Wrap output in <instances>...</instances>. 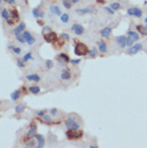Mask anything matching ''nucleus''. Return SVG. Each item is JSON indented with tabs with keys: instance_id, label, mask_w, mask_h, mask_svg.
Masks as SVG:
<instances>
[{
	"instance_id": "obj_1",
	"label": "nucleus",
	"mask_w": 147,
	"mask_h": 148,
	"mask_svg": "<svg viewBox=\"0 0 147 148\" xmlns=\"http://www.w3.org/2000/svg\"><path fill=\"white\" fill-rule=\"evenodd\" d=\"M76 44H75V47H74V54L76 56H78V57H81V56H86L88 54V47L86 44H84L82 42H80V41H75Z\"/></svg>"
},
{
	"instance_id": "obj_2",
	"label": "nucleus",
	"mask_w": 147,
	"mask_h": 148,
	"mask_svg": "<svg viewBox=\"0 0 147 148\" xmlns=\"http://www.w3.org/2000/svg\"><path fill=\"white\" fill-rule=\"evenodd\" d=\"M65 125H66V128L68 130H77V129H81V125L73 118V117H68L65 121Z\"/></svg>"
},
{
	"instance_id": "obj_3",
	"label": "nucleus",
	"mask_w": 147,
	"mask_h": 148,
	"mask_svg": "<svg viewBox=\"0 0 147 148\" xmlns=\"http://www.w3.org/2000/svg\"><path fill=\"white\" fill-rule=\"evenodd\" d=\"M66 136L68 137L69 140H80L82 139L83 136V131L81 129H77V130H68L66 132Z\"/></svg>"
},
{
	"instance_id": "obj_4",
	"label": "nucleus",
	"mask_w": 147,
	"mask_h": 148,
	"mask_svg": "<svg viewBox=\"0 0 147 148\" xmlns=\"http://www.w3.org/2000/svg\"><path fill=\"white\" fill-rule=\"evenodd\" d=\"M29 130L27 131V133H26L25 137H24V141L27 142L29 140H32L33 137H35V134H36V125L34 124V122H32V124L30 125L29 127Z\"/></svg>"
},
{
	"instance_id": "obj_5",
	"label": "nucleus",
	"mask_w": 147,
	"mask_h": 148,
	"mask_svg": "<svg viewBox=\"0 0 147 148\" xmlns=\"http://www.w3.org/2000/svg\"><path fill=\"white\" fill-rule=\"evenodd\" d=\"M43 39L47 43H53L58 39V37H57V33L55 31H50V32L43 33Z\"/></svg>"
},
{
	"instance_id": "obj_6",
	"label": "nucleus",
	"mask_w": 147,
	"mask_h": 148,
	"mask_svg": "<svg viewBox=\"0 0 147 148\" xmlns=\"http://www.w3.org/2000/svg\"><path fill=\"white\" fill-rule=\"evenodd\" d=\"M127 14L129 16H135V17H142L143 15V11L139 8H135V7H132V8H129L127 10Z\"/></svg>"
},
{
	"instance_id": "obj_7",
	"label": "nucleus",
	"mask_w": 147,
	"mask_h": 148,
	"mask_svg": "<svg viewBox=\"0 0 147 148\" xmlns=\"http://www.w3.org/2000/svg\"><path fill=\"white\" fill-rule=\"evenodd\" d=\"M56 59H57V61H58V62H59L60 64H62V65H67V63L70 62V57H69V56H68L67 54H65V53L59 54V55L56 57Z\"/></svg>"
},
{
	"instance_id": "obj_8",
	"label": "nucleus",
	"mask_w": 147,
	"mask_h": 148,
	"mask_svg": "<svg viewBox=\"0 0 147 148\" xmlns=\"http://www.w3.org/2000/svg\"><path fill=\"white\" fill-rule=\"evenodd\" d=\"M71 30L76 35H82V34H84V32H85V29H84V27L80 24H73L71 26Z\"/></svg>"
},
{
	"instance_id": "obj_9",
	"label": "nucleus",
	"mask_w": 147,
	"mask_h": 148,
	"mask_svg": "<svg viewBox=\"0 0 147 148\" xmlns=\"http://www.w3.org/2000/svg\"><path fill=\"white\" fill-rule=\"evenodd\" d=\"M76 14L78 15H81V16H83V15H85V14H92L96 12V9L92 8V7H87V8H84V9H77L76 10Z\"/></svg>"
},
{
	"instance_id": "obj_10",
	"label": "nucleus",
	"mask_w": 147,
	"mask_h": 148,
	"mask_svg": "<svg viewBox=\"0 0 147 148\" xmlns=\"http://www.w3.org/2000/svg\"><path fill=\"white\" fill-rule=\"evenodd\" d=\"M71 77H72V73H71L70 69L65 68L60 71V78L62 80H70Z\"/></svg>"
},
{
	"instance_id": "obj_11",
	"label": "nucleus",
	"mask_w": 147,
	"mask_h": 148,
	"mask_svg": "<svg viewBox=\"0 0 147 148\" xmlns=\"http://www.w3.org/2000/svg\"><path fill=\"white\" fill-rule=\"evenodd\" d=\"M127 39L128 37H126V35H118V37H116V39H115V41H116V43L119 45V47H126L127 46Z\"/></svg>"
},
{
	"instance_id": "obj_12",
	"label": "nucleus",
	"mask_w": 147,
	"mask_h": 148,
	"mask_svg": "<svg viewBox=\"0 0 147 148\" xmlns=\"http://www.w3.org/2000/svg\"><path fill=\"white\" fill-rule=\"evenodd\" d=\"M23 35H24V38L26 40V43H27L28 45H33L35 43V39L31 35V33L29 31H23Z\"/></svg>"
},
{
	"instance_id": "obj_13",
	"label": "nucleus",
	"mask_w": 147,
	"mask_h": 148,
	"mask_svg": "<svg viewBox=\"0 0 147 148\" xmlns=\"http://www.w3.org/2000/svg\"><path fill=\"white\" fill-rule=\"evenodd\" d=\"M142 48H143V45H142L141 43L135 44V45H132V46H130V47H129V49H128V54H130V55H135L138 52L142 50Z\"/></svg>"
},
{
	"instance_id": "obj_14",
	"label": "nucleus",
	"mask_w": 147,
	"mask_h": 148,
	"mask_svg": "<svg viewBox=\"0 0 147 148\" xmlns=\"http://www.w3.org/2000/svg\"><path fill=\"white\" fill-rule=\"evenodd\" d=\"M98 50L102 54L107 53V44L105 41H103V40L98 41Z\"/></svg>"
},
{
	"instance_id": "obj_15",
	"label": "nucleus",
	"mask_w": 147,
	"mask_h": 148,
	"mask_svg": "<svg viewBox=\"0 0 147 148\" xmlns=\"http://www.w3.org/2000/svg\"><path fill=\"white\" fill-rule=\"evenodd\" d=\"M35 140H36V142H38V144H36V147H38V148L44 147V145H45V139H44L43 135H41V134H35Z\"/></svg>"
},
{
	"instance_id": "obj_16",
	"label": "nucleus",
	"mask_w": 147,
	"mask_h": 148,
	"mask_svg": "<svg viewBox=\"0 0 147 148\" xmlns=\"http://www.w3.org/2000/svg\"><path fill=\"white\" fill-rule=\"evenodd\" d=\"M10 18L13 19L14 22H18L19 20V13H18V10L17 9H12L10 11Z\"/></svg>"
},
{
	"instance_id": "obj_17",
	"label": "nucleus",
	"mask_w": 147,
	"mask_h": 148,
	"mask_svg": "<svg viewBox=\"0 0 147 148\" xmlns=\"http://www.w3.org/2000/svg\"><path fill=\"white\" fill-rule=\"evenodd\" d=\"M101 37L103 39H106V38H109L111 37V34H112V28L111 27H105V28H103L101 30Z\"/></svg>"
},
{
	"instance_id": "obj_18",
	"label": "nucleus",
	"mask_w": 147,
	"mask_h": 148,
	"mask_svg": "<svg viewBox=\"0 0 147 148\" xmlns=\"http://www.w3.org/2000/svg\"><path fill=\"white\" fill-rule=\"evenodd\" d=\"M26 79L29 80V82H35V83H39V82L41 80V77L39 74H29L26 76Z\"/></svg>"
},
{
	"instance_id": "obj_19",
	"label": "nucleus",
	"mask_w": 147,
	"mask_h": 148,
	"mask_svg": "<svg viewBox=\"0 0 147 148\" xmlns=\"http://www.w3.org/2000/svg\"><path fill=\"white\" fill-rule=\"evenodd\" d=\"M25 30V23H19V25H17L16 27L13 29V34H18V33H22Z\"/></svg>"
},
{
	"instance_id": "obj_20",
	"label": "nucleus",
	"mask_w": 147,
	"mask_h": 148,
	"mask_svg": "<svg viewBox=\"0 0 147 148\" xmlns=\"http://www.w3.org/2000/svg\"><path fill=\"white\" fill-rule=\"evenodd\" d=\"M32 15L35 18H44V12L39 10L38 8H35L32 10Z\"/></svg>"
},
{
	"instance_id": "obj_21",
	"label": "nucleus",
	"mask_w": 147,
	"mask_h": 148,
	"mask_svg": "<svg viewBox=\"0 0 147 148\" xmlns=\"http://www.w3.org/2000/svg\"><path fill=\"white\" fill-rule=\"evenodd\" d=\"M50 11H51V13L56 14V15H58V16H60V15L62 14L61 11H60V8L58 6H51L50 7Z\"/></svg>"
},
{
	"instance_id": "obj_22",
	"label": "nucleus",
	"mask_w": 147,
	"mask_h": 148,
	"mask_svg": "<svg viewBox=\"0 0 147 148\" xmlns=\"http://www.w3.org/2000/svg\"><path fill=\"white\" fill-rule=\"evenodd\" d=\"M20 95H22V92H20V90H19V89L14 90L13 92L11 93V99H12L13 101H18L19 98H20Z\"/></svg>"
},
{
	"instance_id": "obj_23",
	"label": "nucleus",
	"mask_w": 147,
	"mask_h": 148,
	"mask_svg": "<svg viewBox=\"0 0 147 148\" xmlns=\"http://www.w3.org/2000/svg\"><path fill=\"white\" fill-rule=\"evenodd\" d=\"M53 44H54V47H55L56 49H59V48H61V47L65 45V40L61 39V38H60V40L57 39L55 42H53Z\"/></svg>"
},
{
	"instance_id": "obj_24",
	"label": "nucleus",
	"mask_w": 147,
	"mask_h": 148,
	"mask_svg": "<svg viewBox=\"0 0 147 148\" xmlns=\"http://www.w3.org/2000/svg\"><path fill=\"white\" fill-rule=\"evenodd\" d=\"M136 30H138V32L141 34L147 35V29L144 25H136Z\"/></svg>"
},
{
	"instance_id": "obj_25",
	"label": "nucleus",
	"mask_w": 147,
	"mask_h": 148,
	"mask_svg": "<svg viewBox=\"0 0 147 148\" xmlns=\"http://www.w3.org/2000/svg\"><path fill=\"white\" fill-rule=\"evenodd\" d=\"M128 35L133 41H139L140 40V34L138 32H135V31H132V30H130V31L128 32Z\"/></svg>"
},
{
	"instance_id": "obj_26",
	"label": "nucleus",
	"mask_w": 147,
	"mask_h": 148,
	"mask_svg": "<svg viewBox=\"0 0 147 148\" xmlns=\"http://www.w3.org/2000/svg\"><path fill=\"white\" fill-rule=\"evenodd\" d=\"M87 56H88L89 58H96L97 56H98V49H96V48H91V49H89V50H88Z\"/></svg>"
},
{
	"instance_id": "obj_27",
	"label": "nucleus",
	"mask_w": 147,
	"mask_h": 148,
	"mask_svg": "<svg viewBox=\"0 0 147 148\" xmlns=\"http://www.w3.org/2000/svg\"><path fill=\"white\" fill-rule=\"evenodd\" d=\"M28 90L33 95H38V93H40V91H41L39 86H30V87L28 88Z\"/></svg>"
},
{
	"instance_id": "obj_28",
	"label": "nucleus",
	"mask_w": 147,
	"mask_h": 148,
	"mask_svg": "<svg viewBox=\"0 0 147 148\" xmlns=\"http://www.w3.org/2000/svg\"><path fill=\"white\" fill-rule=\"evenodd\" d=\"M1 17L4 19V20H7L10 18V13L8 11V9L7 8H3L2 9V11H1Z\"/></svg>"
},
{
	"instance_id": "obj_29",
	"label": "nucleus",
	"mask_w": 147,
	"mask_h": 148,
	"mask_svg": "<svg viewBox=\"0 0 147 148\" xmlns=\"http://www.w3.org/2000/svg\"><path fill=\"white\" fill-rule=\"evenodd\" d=\"M15 113H23V112L26 110V105L25 104H18V105H16L15 106Z\"/></svg>"
},
{
	"instance_id": "obj_30",
	"label": "nucleus",
	"mask_w": 147,
	"mask_h": 148,
	"mask_svg": "<svg viewBox=\"0 0 147 148\" xmlns=\"http://www.w3.org/2000/svg\"><path fill=\"white\" fill-rule=\"evenodd\" d=\"M109 7H111L114 11H117V10H120L122 8V6L119 2H112L111 4H109Z\"/></svg>"
},
{
	"instance_id": "obj_31",
	"label": "nucleus",
	"mask_w": 147,
	"mask_h": 148,
	"mask_svg": "<svg viewBox=\"0 0 147 148\" xmlns=\"http://www.w3.org/2000/svg\"><path fill=\"white\" fill-rule=\"evenodd\" d=\"M69 19H70V16H69V14H67V13H62L60 15V20L62 23H65L67 24L68 22H69Z\"/></svg>"
},
{
	"instance_id": "obj_32",
	"label": "nucleus",
	"mask_w": 147,
	"mask_h": 148,
	"mask_svg": "<svg viewBox=\"0 0 147 148\" xmlns=\"http://www.w3.org/2000/svg\"><path fill=\"white\" fill-rule=\"evenodd\" d=\"M42 120H43L45 124H52L53 122V119H52V116L50 115H44V116H42Z\"/></svg>"
},
{
	"instance_id": "obj_33",
	"label": "nucleus",
	"mask_w": 147,
	"mask_h": 148,
	"mask_svg": "<svg viewBox=\"0 0 147 148\" xmlns=\"http://www.w3.org/2000/svg\"><path fill=\"white\" fill-rule=\"evenodd\" d=\"M45 67H46V69H48V70L53 69V67H54V62H53V60H51V59H46V60H45Z\"/></svg>"
},
{
	"instance_id": "obj_34",
	"label": "nucleus",
	"mask_w": 147,
	"mask_h": 148,
	"mask_svg": "<svg viewBox=\"0 0 147 148\" xmlns=\"http://www.w3.org/2000/svg\"><path fill=\"white\" fill-rule=\"evenodd\" d=\"M62 4H64V7L66 9H71L72 8V2H71V0H62Z\"/></svg>"
},
{
	"instance_id": "obj_35",
	"label": "nucleus",
	"mask_w": 147,
	"mask_h": 148,
	"mask_svg": "<svg viewBox=\"0 0 147 148\" xmlns=\"http://www.w3.org/2000/svg\"><path fill=\"white\" fill-rule=\"evenodd\" d=\"M15 37H16V40L18 41V42H20V43H26V40H25V38H24V35H23V33H18V34H15Z\"/></svg>"
},
{
	"instance_id": "obj_36",
	"label": "nucleus",
	"mask_w": 147,
	"mask_h": 148,
	"mask_svg": "<svg viewBox=\"0 0 147 148\" xmlns=\"http://www.w3.org/2000/svg\"><path fill=\"white\" fill-rule=\"evenodd\" d=\"M30 59H33V58H32V55H31V53H27V54H26L24 57L22 58V60L24 61V62H27V61L30 60Z\"/></svg>"
},
{
	"instance_id": "obj_37",
	"label": "nucleus",
	"mask_w": 147,
	"mask_h": 148,
	"mask_svg": "<svg viewBox=\"0 0 147 148\" xmlns=\"http://www.w3.org/2000/svg\"><path fill=\"white\" fill-rule=\"evenodd\" d=\"M103 10L105 11L107 14H111V15H114L115 14V11L111 8V7H103Z\"/></svg>"
},
{
	"instance_id": "obj_38",
	"label": "nucleus",
	"mask_w": 147,
	"mask_h": 148,
	"mask_svg": "<svg viewBox=\"0 0 147 148\" xmlns=\"http://www.w3.org/2000/svg\"><path fill=\"white\" fill-rule=\"evenodd\" d=\"M25 146H26V147H28V148H30V147H35V143H34L33 140H29V141L26 142Z\"/></svg>"
},
{
	"instance_id": "obj_39",
	"label": "nucleus",
	"mask_w": 147,
	"mask_h": 148,
	"mask_svg": "<svg viewBox=\"0 0 147 148\" xmlns=\"http://www.w3.org/2000/svg\"><path fill=\"white\" fill-rule=\"evenodd\" d=\"M59 38H61V39H64L65 41H70V35L68 34V33H66V32H62V33H60V35H59Z\"/></svg>"
},
{
	"instance_id": "obj_40",
	"label": "nucleus",
	"mask_w": 147,
	"mask_h": 148,
	"mask_svg": "<svg viewBox=\"0 0 147 148\" xmlns=\"http://www.w3.org/2000/svg\"><path fill=\"white\" fill-rule=\"evenodd\" d=\"M16 64H17L18 68H22V69L25 68V62H24L22 59H17V60H16Z\"/></svg>"
},
{
	"instance_id": "obj_41",
	"label": "nucleus",
	"mask_w": 147,
	"mask_h": 148,
	"mask_svg": "<svg viewBox=\"0 0 147 148\" xmlns=\"http://www.w3.org/2000/svg\"><path fill=\"white\" fill-rule=\"evenodd\" d=\"M35 114L38 117H42V116H44L46 114V110H40V111H36L35 112Z\"/></svg>"
},
{
	"instance_id": "obj_42",
	"label": "nucleus",
	"mask_w": 147,
	"mask_h": 148,
	"mask_svg": "<svg viewBox=\"0 0 147 148\" xmlns=\"http://www.w3.org/2000/svg\"><path fill=\"white\" fill-rule=\"evenodd\" d=\"M12 50H13V53L15 54V55H19L20 53H22V48H20V47H13L12 48Z\"/></svg>"
},
{
	"instance_id": "obj_43",
	"label": "nucleus",
	"mask_w": 147,
	"mask_h": 148,
	"mask_svg": "<svg viewBox=\"0 0 147 148\" xmlns=\"http://www.w3.org/2000/svg\"><path fill=\"white\" fill-rule=\"evenodd\" d=\"M133 42H134V41H133V40L131 39V38L129 37V35H128V39H127V46H128V47L132 46V45H133Z\"/></svg>"
},
{
	"instance_id": "obj_44",
	"label": "nucleus",
	"mask_w": 147,
	"mask_h": 148,
	"mask_svg": "<svg viewBox=\"0 0 147 148\" xmlns=\"http://www.w3.org/2000/svg\"><path fill=\"white\" fill-rule=\"evenodd\" d=\"M82 61V59H70V63L72 64H78Z\"/></svg>"
},
{
	"instance_id": "obj_45",
	"label": "nucleus",
	"mask_w": 147,
	"mask_h": 148,
	"mask_svg": "<svg viewBox=\"0 0 147 148\" xmlns=\"http://www.w3.org/2000/svg\"><path fill=\"white\" fill-rule=\"evenodd\" d=\"M57 113H58V110H57V109H52L51 110V115L53 116V117L57 116Z\"/></svg>"
},
{
	"instance_id": "obj_46",
	"label": "nucleus",
	"mask_w": 147,
	"mask_h": 148,
	"mask_svg": "<svg viewBox=\"0 0 147 148\" xmlns=\"http://www.w3.org/2000/svg\"><path fill=\"white\" fill-rule=\"evenodd\" d=\"M50 31H52L51 27H50V26H44V28H43V31H42V33H46V32H50Z\"/></svg>"
},
{
	"instance_id": "obj_47",
	"label": "nucleus",
	"mask_w": 147,
	"mask_h": 148,
	"mask_svg": "<svg viewBox=\"0 0 147 148\" xmlns=\"http://www.w3.org/2000/svg\"><path fill=\"white\" fill-rule=\"evenodd\" d=\"M19 90H20V92H22V95H27V88H26L25 86H22Z\"/></svg>"
},
{
	"instance_id": "obj_48",
	"label": "nucleus",
	"mask_w": 147,
	"mask_h": 148,
	"mask_svg": "<svg viewBox=\"0 0 147 148\" xmlns=\"http://www.w3.org/2000/svg\"><path fill=\"white\" fill-rule=\"evenodd\" d=\"M6 3H9V4H12V6H15L16 4V1L15 0H3Z\"/></svg>"
},
{
	"instance_id": "obj_49",
	"label": "nucleus",
	"mask_w": 147,
	"mask_h": 148,
	"mask_svg": "<svg viewBox=\"0 0 147 148\" xmlns=\"http://www.w3.org/2000/svg\"><path fill=\"white\" fill-rule=\"evenodd\" d=\"M6 22H7V24H8V25H10V26H12V25H13V24L15 23V22H14V20H13V19H11V18H9V19H7V20H6Z\"/></svg>"
},
{
	"instance_id": "obj_50",
	"label": "nucleus",
	"mask_w": 147,
	"mask_h": 148,
	"mask_svg": "<svg viewBox=\"0 0 147 148\" xmlns=\"http://www.w3.org/2000/svg\"><path fill=\"white\" fill-rule=\"evenodd\" d=\"M36 23H38V24L40 25V26H43V25H44V23H43V22H42V20H41V19H38V20H36Z\"/></svg>"
},
{
	"instance_id": "obj_51",
	"label": "nucleus",
	"mask_w": 147,
	"mask_h": 148,
	"mask_svg": "<svg viewBox=\"0 0 147 148\" xmlns=\"http://www.w3.org/2000/svg\"><path fill=\"white\" fill-rule=\"evenodd\" d=\"M96 1L98 3H100V4H104V0H96Z\"/></svg>"
},
{
	"instance_id": "obj_52",
	"label": "nucleus",
	"mask_w": 147,
	"mask_h": 148,
	"mask_svg": "<svg viewBox=\"0 0 147 148\" xmlns=\"http://www.w3.org/2000/svg\"><path fill=\"white\" fill-rule=\"evenodd\" d=\"M72 3H78V0H71Z\"/></svg>"
},
{
	"instance_id": "obj_53",
	"label": "nucleus",
	"mask_w": 147,
	"mask_h": 148,
	"mask_svg": "<svg viewBox=\"0 0 147 148\" xmlns=\"http://www.w3.org/2000/svg\"><path fill=\"white\" fill-rule=\"evenodd\" d=\"M88 147H90V148H97L98 146H97V145H96V146H94V145H89Z\"/></svg>"
},
{
	"instance_id": "obj_54",
	"label": "nucleus",
	"mask_w": 147,
	"mask_h": 148,
	"mask_svg": "<svg viewBox=\"0 0 147 148\" xmlns=\"http://www.w3.org/2000/svg\"><path fill=\"white\" fill-rule=\"evenodd\" d=\"M144 22H145V24L147 25V17H145V19H144Z\"/></svg>"
},
{
	"instance_id": "obj_55",
	"label": "nucleus",
	"mask_w": 147,
	"mask_h": 148,
	"mask_svg": "<svg viewBox=\"0 0 147 148\" xmlns=\"http://www.w3.org/2000/svg\"><path fill=\"white\" fill-rule=\"evenodd\" d=\"M1 1H3V0H0V3H1Z\"/></svg>"
},
{
	"instance_id": "obj_56",
	"label": "nucleus",
	"mask_w": 147,
	"mask_h": 148,
	"mask_svg": "<svg viewBox=\"0 0 147 148\" xmlns=\"http://www.w3.org/2000/svg\"><path fill=\"white\" fill-rule=\"evenodd\" d=\"M146 53H147V50H146Z\"/></svg>"
}]
</instances>
